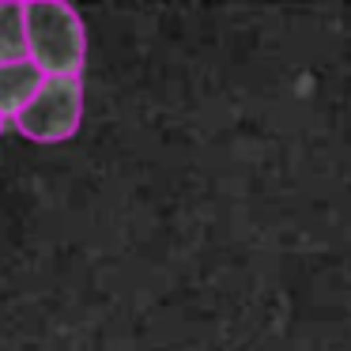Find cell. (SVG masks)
I'll return each mask as SVG.
<instances>
[{
    "label": "cell",
    "mask_w": 351,
    "mask_h": 351,
    "mask_svg": "<svg viewBox=\"0 0 351 351\" xmlns=\"http://www.w3.org/2000/svg\"><path fill=\"white\" fill-rule=\"evenodd\" d=\"M27 27V61L42 76H80L87 61V31L76 8L57 0L23 4Z\"/></svg>",
    "instance_id": "1"
},
{
    "label": "cell",
    "mask_w": 351,
    "mask_h": 351,
    "mask_svg": "<svg viewBox=\"0 0 351 351\" xmlns=\"http://www.w3.org/2000/svg\"><path fill=\"white\" fill-rule=\"evenodd\" d=\"M80 121H84V80L46 76L38 95L16 117V129L34 144H64L80 132Z\"/></svg>",
    "instance_id": "2"
},
{
    "label": "cell",
    "mask_w": 351,
    "mask_h": 351,
    "mask_svg": "<svg viewBox=\"0 0 351 351\" xmlns=\"http://www.w3.org/2000/svg\"><path fill=\"white\" fill-rule=\"evenodd\" d=\"M42 72L34 69L31 61H12V64H0V121H16L23 114V106L38 95L42 87Z\"/></svg>",
    "instance_id": "3"
},
{
    "label": "cell",
    "mask_w": 351,
    "mask_h": 351,
    "mask_svg": "<svg viewBox=\"0 0 351 351\" xmlns=\"http://www.w3.org/2000/svg\"><path fill=\"white\" fill-rule=\"evenodd\" d=\"M27 61V27H23V4L0 0V64Z\"/></svg>",
    "instance_id": "4"
},
{
    "label": "cell",
    "mask_w": 351,
    "mask_h": 351,
    "mask_svg": "<svg viewBox=\"0 0 351 351\" xmlns=\"http://www.w3.org/2000/svg\"><path fill=\"white\" fill-rule=\"evenodd\" d=\"M0 132H4V121H0Z\"/></svg>",
    "instance_id": "5"
}]
</instances>
